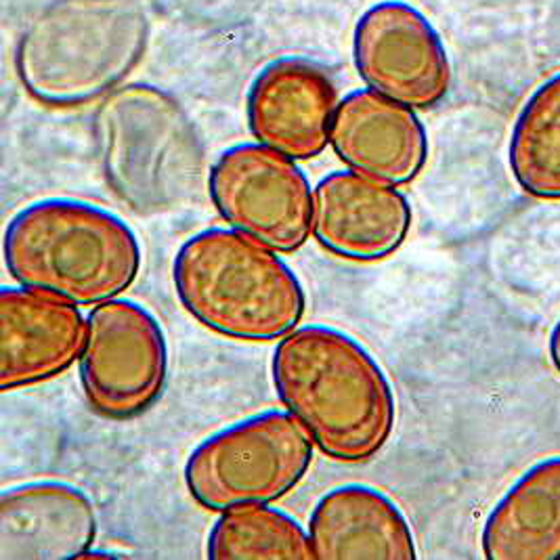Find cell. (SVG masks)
<instances>
[{
  "mask_svg": "<svg viewBox=\"0 0 560 560\" xmlns=\"http://www.w3.org/2000/svg\"><path fill=\"white\" fill-rule=\"evenodd\" d=\"M271 381L281 406L326 458H376L395 431L390 381L349 331L311 324L285 334L273 349Z\"/></svg>",
  "mask_w": 560,
  "mask_h": 560,
  "instance_id": "cell-1",
  "label": "cell"
},
{
  "mask_svg": "<svg viewBox=\"0 0 560 560\" xmlns=\"http://www.w3.org/2000/svg\"><path fill=\"white\" fill-rule=\"evenodd\" d=\"M2 255L20 285L78 306L118 299L143 262L137 233L116 212L72 198L22 208L4 230Z\"/></svg>",
  "mask_w": 560,
  "mask_h": 560,
  "instance_id": "cell-2",
  "label": "cell"
},
{
  "mask_svg": "<svg viewBox=\"0 0 560 560\" xmlns=\"http://www.w3.org/2000/svg\"><path fill=\"white\" fill-rule=\"evenodd\" d=\"M148 43L150 22L135 0H52L24 30L15 70L34 102L77 109L122 86Z\"/></svg>",
  "mask_w": 560,
  "mask_h": 560,
  "instance_id": "cell-3",
  "label": "cell"
},
{
  "mask_svg": "<svg viewBox=\"0 0 560 560\" xmlns=\"http://www.w3.org/2000/svg\"><path fill=\"white\" fill-rule=\"evenodd\" d=\"M93 137L103 178L128 210L166 214L196 198L205 145L168 91L148 82L118 86L100 102Z\"/></svg>",
  "mask_w": 560,
  "mask_h": 560,
  "instance_id": "cell-4",
  "label": "cell"
},
{
  "mask_svg": "<svg viewBox=\"0 0 560 560\" xmlns=\"http://www.w3.org/2000/svg\"><path fill=\"white\" fill-rule=\"evenodd\" d=\"M173 283L180 306L230 340H280L305 317V288L292 267L231 228L191 235L173 260Z\"/></svg>",
  "mask_w": 560,
  "mask_h": 560,
  "instance_id": "cell-5",
  "label": "cell"
},
{
  "mask_svg": "<svg viewBox=\"0 0 560 560\" xmlns=\"http://www.w3.org/2000/svg\"><path fill=\"white\" fill-rule=\"evenodd\" d=\"M313 454V439L288 409H267L206 436L183 479L210 512L269 506L305 479Z\"/></svg>",
  "mask_w": 560,
  "mask_h": 560,
  "instance_id": "cell-6",
  "label": "cell"
},
{
  "mask_svg": "<svg viewBox=\"0 0 560 560\" xmlns=\"http://www.w3.org/2000/svg\"><path fill=\"white\" fill-rule=\"evenodd\" d=\"M80 383L91 409L116 422L139 418L168 383V342L150 308L112 299L86 317Z\"/></svg>",
  "mask_w": 560,
  "mask_h": 560,
  "instance_id": "cell-7",
  "label": "cell"
},
{
  "mask_svg": "<svg viewBox=\"0 0 560 560\" xmlns=\"http://www.w3.org/2000/svg\"><path fill=\"white\" fill-rule=\"evenodd\" d=\"M219 217L262 246L292 255L313 233L315 189L296 160L260 143H237L208 173Z\"/></svg>",
  "mask_w": 560,
  "mask_h": 560,
  "instance_id": "cell-8",
  "label": "cell"
},
{
  "mask_svg": "<svg viewBox=\"0 0 560 560\" xmlns=\"http://www.w3.org/2000/svg\"><path fill=\"white\" fill-rule=\"evenodd\" d=\"M353 61L365 86L411 109H431L452 86V63L429 18L404 0H381L353 30Z\"/></svg>",
  "mask_w": 560,
  "mask_h": 560,
  "instance_id": "cell-9",
  "label": "cell"
},
{
  "mask_svg": "<svg viewBox=\"0 0 560 560\" xmlns=\"http://www.w3.org/2000/svg\"><path fill=\"white\" fill-rule=\"evenodd\" d=\"M338 93L330 74L303 57H281L256 74L246 100L256 143L296 162L313 160L330 145Z\"/></svg>",
  "mask_w": 560,
  "mask_h": 560,
  "instance_id": "cell-10",
  "label": "cell"
},
{
  "mask_svg": "<svg viewBox=\"0 0 560 560\" xmlns=\"http://www.w3.org/2000/svg\"><path fill=\"white\" fill-rule=\"evenodd\" d=\"M411 206L393 185L355 171H336L315 187L313 235L330 255L378 262L408 240Z\"/></svg>",
  "mask_w": 560,
  "mask_h": 560,
  "instance_id": "cell-11",
  "label": "cell"
},
{
  "mask_svg": "<svg viewBox=\"0 0 560 560\" xmlns=\"http://www.w3.org/2000/svg\"><path fill=\"white\" fill-rule=\"evenodd\" d=\"M86 342L78 305L30 288L0 290V390L47 383L77 363Z\"/></svg>",
  "mask_w": 560,
  "mask_h": 560,
  "instance_id": "cell-12",
  "label": "cell"
},
{
  "mask_svg": "<svg viewBox=\"0 0 560 560\" xmlns=\"http://www.w3.org/2000/svg\"><path fill=\"white\" fill-rule=\"evenodd\" d=\"M330 145L351 171L393 187L420 177L429 160V135L416 112L370 89L340 100Z\"/></svg>",
  "mask_w": 560,
  "mask_h": 560,
  "instance_id": "cell-13",
  "label": "cell"
},
{
  "mask_svg": "<svg viewBox=\"0 0 560 560\" xmlns=\"http://www.w3.org/2000/svg\"><path fill=\"white\" fill-rule=\"evenodd\" d=\"M97 539L91 498L63 481H34L0 495V559H82Z\"/></svg>",
  "mask_w": 560,
  "mask_h": 560,
  "instance_id": "cell-14",
  "label": "cell"
},
{
  "mask_svg": "<svg viewBox=\"0 0 560 560\" xmlns=\"http://www.w3.org/2000/svg\"><path fill=\"white\" fill-rule=\"evenodd\" d=\"M306 532L315 559H418L408 516L390 495L370 485L330 489L311 510Z\"/></svg>",
  "mask_w": 560,
  "mask_h": 560,
  "instance_id": "cell-15",
  "label": "cell"
},
{
  "mask_svg": "<svg viewBox=\"0 0 560 560\" xmlns=\"http://www.w3.org/2000/svg\"><path fill=\"white\" fill-rule=\"evenodd\" d=\"M481 548L489 560L560 559V456L510 485L485 521Z\"/></svg>",
  "mask_w": 560,
  "mask_h": 560,
  "instance_id": "cell-16",
  "label": "cell"
},
{
  "mask_svg": "<svg viewBox=\"0 0 560 560\" xmlns=\"http://www.w3.org/2000/svg\"><path fill=\"white\" fill-rule=\"evenodd\" d=\"M509 166L516 185L537 200H560V74L541 82L510 132Z\"/></svg>",
  "mask_w": 560,
  "mask_h": 560,
  "instance_id": "cell-17",
  "label": "cell"
},
{
  "mask_svg": "<svg viewBox=\"0 0 560 560\" xmlns=\"http://www.w3.org/2000/svg\"><path fill=\"white\" fill-rule=\"evenodd\" d=\"M206 555L212 560L315 559L308 532L271 504L223 512L208 534Z\"/></svg>",
  "mask_w": 560,
  "mask_h": 560,
  "instance_id": "cell-18",
  "label": "cell"
},
{
  "mask_svg": "<svg viewBox=\"0 0 560 560\" xmlns=\"http://www.w3.org/2000/svg\"><path fill=\"white\" fill-rule=\"evenodd\" d=\"M548 353H550V361H552V365H555V370L559 372L560 376V319L555 324L552 331H550Z\"/></svg>",
  "mask_w": 560,
  "mask_h": 560,
  "instance_id": "cell-19",
  "label": "cell"
}]
</instances>
